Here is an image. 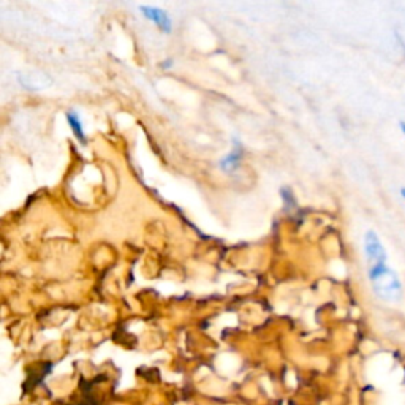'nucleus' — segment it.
Returning <instances> with one entry per match:
<instances>
[{
  "label": "nucleus",
  "mask_w": 405,
  "mask_h": 405,
  "mask_svg": "<svg viewBox=\"0 0 405 405\" xmlns=\"http://www.w3.org/2000/svg\"><path fill=\"white\" fill-rule=\"evenodd\" d=\"M369 280L372 283L374 293L385 301H397L402 298V283L393 269L388 265L369 268Z\"/></svg>",
  "instance_id": "f257e3e1"
},
{
  "label": "nucleus",
  "mask_w": 405,
  "mask_h": 405,
  "mask_svg": "<svg viewBox=\"0 0 405 405\" xmlns=\"http://www.w3.org/2000/svg\"><path fill=\"white\" fill-rule=\"evenodd\" d=\"M364 252H366V258L369 261V268L386 265L388 255L385 247H383L380 238L377 236V233L372 230H369L364 234Z\"/></svg>",
  "instance_id": "f03ea898"
},
{
  "label": "nucleus",
  "mask_w": 405,
  "mask_h": 405,
  "mask_svg": "<svg viewBox=\"0 0 405 405\" xmlns=\"http://www.w3.org/2000/svg\"><path fill=\"white\" fill-rule=\"evenodd\" d=\"M141 11H143V15L149 21L157 24L163 32L172 31V19H169V16L167 15V11L157 9V6H146V5L141 6Z\"/></svg>",
  "instance_id": "7ed1b4c3"
},
{
  "label": "nucleus",
  "mask_w": 405,
  "mask_h": 405,
  "mask_svg": "<svg viewBox=\"0 0 405 405\" xmlns=\"http://www.w3.org/2000/svg\"><path fill=\"white\" fill-rule=\"evenodd\" d=\"M241 157H243V152H241V146L236 144V147H234V151L230 152L226 157L220 162V167H222V169H225V172H234L239 167V160Z\"/></svg>",
  "instance_id": "20e7f679"
},
{
  "label": "nucleus",
  "mask_w": 405,
  "mask_h": 405,
  "mask_svg": "<svg viewBox=\"0 0 405 405\" xmlns=\"http://www.w3.org/2000/svg\"><path fill=\"white\" fill-rule=\"evenodd\" d=\"M67 120H68L70 127H72L73 133L76 135V138L80 140L81 143H84V141H86V133H84L83 122H81V117L78 116V112H75V111H70V112H67Z\"/></svg>",
  "instance_id": "39448f33"
},
{
  "label": "nucleus",
  "mask_w": 405,
  "mask_h": 405,
  "mask_svg": "<svg viewBox=\"0 0 405 405\" xmlns=\"http://www.w3.org/2000/svg\"><path fill=\"white\" fill-rule=\"evenodd\" d=\"M401 129H402V133L405 135V122H401Z\"/></svg>",
  "instance_id": "423d86ee"
},
{
  "label": "nucleus",
  "mask_w": 405,
  "mask_h": 405,
  "mask_svg": "<svg viewBox=\"0 0 405 405\" xmlns=\"http://www.w3.org/2000/svg\"><path fill=\"white\" fill-rule=\"evenodd\" d=\"M401 195H402V198L405 200V189H402V190H401Z\"/></svg>",
  "instance_id": "0eeeda50"
}]
</instances>
